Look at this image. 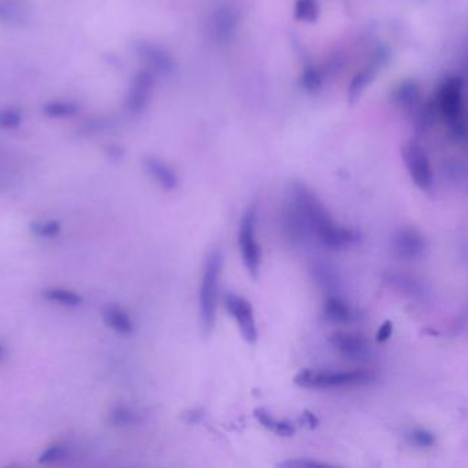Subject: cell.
<instances>
[{"label": "cell", "instance_id": "obj_1", "mask_svg": "<svg viewBox=\"0 0 468 468\" xmlns=\"http://www.w3.org/2000/svg\"><path fill=\"white\" fill-rule=\"evenodd\" d=\"M302 217L310 238L330 250H341L354 245L357 234L334 221L330 212L319 197L304 183L294 182L290 187L288 202Z\"/></svg>", "mask_w": 468, "mask_h": 468}, {"label": "cell", "instance_id": "obj_2", "mask_svg": "<svg viewBox=\"0 0 468 468\" xmlns=\"http://www.w3.org/2000/svg\"><path fill=\"white\" fill-rule=\"evenodd\" d=\"M223 271V253L214 249L206 258L199 286V320L204 334H210L216 321L217 297Z\"/></svg>", "mask_w": 468, "mask_h": 468}, {"label": "cell", "instance_id": "obj_3", "mask_svg": "<svg viewBox=\"0 0 468 468\" xmlns=\"http://www.w3.org/2000/svg\"><path fill=\"white\" fill-rule=\"evenodd\" d=\"M436 108L447 124L450 135L456 140H464L467 127L464 117V86L460 77H449L442 83L436 97Z\"/></svg>", "mask_w": 468, "mask_h": 468}, {"label": "cell", "instance_id": "obj_4", "mask_svg": "<svg viewBox=\"0 0 468 468\" xmlns=\"http://www.w3.org/2000/svg\"><path fill=\"white\" fill-rule=\"evenodd\" d=\"M375 379L367 371H315L302 369L294 376V383L304 389H338L368 384Z\"/></svg>", "mask_w": 468, "mask_h": 468}, {"label": "cell", "instance_id": "obj_5", "mask_svg": "<svg viewBox=\"0 0 468 468\" xmlns=\"http://www.w3.org/2000/svg\"><path fill=\"white\" fill-rule=\"evenodd\" d=\"M257 206L251 204L246 208L239 227V246L245 268L253 279L258 278L261 264V250L256 239Z\"/></svg>", "mask_w": 468, "mask_h": 468}, {"label": "cell", "instance_id": "obj_6", "mask_svg": "<svg viewBox=\"0 0 468 468\" xmlns=\"http://www.w3.org/2000/svg\"><path fill=\"white\" fill-rule=\"evenodd\" d=\"M402 158L406 171L421 191H431L434 187V173L426 150L416 140H408L402 147Z\"/></svg>", "mask_w": 468, "mask_h": 468}, {"label": "cell", "instance_id": "obj_7", "mask_svg": "<svg viewBox=\"0 0 468 468\" xmlns=\"http://www.w3.org/2000/svg\"><path fill=\"white\" fill-rule=\"evenodd\" d=\"M427 250L424 236L412 227H402L391 236V251L402 261H419Z\"/></svg>", "mask_w": 468, "mask_h": 468}, {"label": "cell", "instance_id": "obj_8", "mask_svg": "<svg viewBox=\"0 0 468 468\" xmlns=\"http://www.w3.org/2000/svg\"><path fill=\"white\" fill-rule=\"evenodd\" d=\"M224 302H225V308L230 312L231 317L239 325V330H241L243 339L247 343L254 345L258 339V331H257L251 304L247 299H245L243 297L232 294V293H228L224 297Z\"/></svg>", "mask_w": 468, "mask_h": 468}, {"label": "cell", "instance_id": "obj_9", "mask_svg": "<svg viewBox=\"0 0 468 468\" xmlns=\"http://www.w3.org/2000/svg\"><path fill=\"white\" fill-rule=\"evenodd\" d=\"M389 60H390V51L387 47H379L373 53V56L371 57L368 64L353 77V80L349 86V91H347L349 103L353 105L361 98V95L364 94L367 87L378 76L379 71H382L383 66L387 65Z\"/></svg>", "mask_w": 468, "mask_h": 468}, {"label": "cell", "instance_id": "obj_10", "mask_svg": "<svg viewBox=\"0 0 468 468\" xmlns=\"http://www.w3.org/2000/svg\"><path fill=\"white\" fill-rule=\"evenodd\" d=\"M331 346L350 361H368L372 357V346L367 338L357 332L336 331L330 336Z\"/></svg>", "mask_w": 468, "mask_h": 468}, {"label": "cell", "instance_id": "obj_11", "mask_svg": "<svg viewBox=\"0 0 468 468\" xmlns=\"http://www.w3.org/2000/svg\"><path fill=\"white\" fill-rule=\"evenodd\" d=\"M239 14L231 5H220L213 9L208 20L209 35L219 43L230 42L238 29Z\"/></svg>", "mask_w": 468, "mask_h": 468}, {"label": "cell", "instance_id": "obj_12", "mask_svg": "<svg viewBox=\"0 0 468 468\" xmlns=\"http://www.w3.org/2000/svg\"><path fill=\"white\" fill-rule=\"evenodd\" d=\"M154 83V73L149 69H142L134 76L125 101V108L131 114H140L146 110L153 94Z\"/></svg>", "mask_w": 468, "mask_h": 468}, {"label": "cell", "instance_id": "obj_13", "mask_svg": "<svg viewBox=\"0 0 468 468\" xmlns=\"http://www.w3.org/2000/svg\"><path fill=\"white\" fill-rule=\"evenodd\" d=\"M135 51L151 72L169 76L175 71V61L172 56L158 45L150 42H138L135 45Z\"/></svg>", "mask_w": 468, "mask_h": 468}, {"label": "cell", "instance_id": "obj_14", "mask_svg": "<svg viewBox=\"0 0 468 468\" xmlns=\"http://www.w3.org/2000/svg\"><path fill=\"white\" fill-rule=\"evenodd\" d=\"M145 168L150 177L164 190L172 191L179 186V176L176 171L158 157L149 156L145 158Z\"/></svg>", "mask_w": 468, "mask_h": 468}, {"label": "cell", "instance_id": "obj_15", "mask_svg": "<svg viewBox=\"0 0 468 468\" xmlns=\"http://www.w3.org/2000/svg\"><path fill=\"white\" fill-rule=\"evenodd\" d=\"M383 279L390 287H393L398 293H401L405 297H409L412 299L420 301L427 294L423 283L420 280L412 278L410 275L401 273V272H386L383 275Z\"/></svg>", "mask_w": 468, "mask_h": 468}, {"label": "cell", "instance_id": "obj_16", "mask_svg": "<svg viewBox=\"0 0 468 468\" xmlns=\"http://www.w3.org/2000/svg\"><path fill=\"white\" fill-rule=\"evenodd\" d=\"M391 99L397 108L406 112L409 116L420 106L423 102L420 86L415 80L402 82L391 95Z\"/></svg>", "mask_w": 468, "mask_h": 468}, {"label": "cell", "instance_id": "obj_17", "mask_svg": "<svg viewBox=\"0 0 468 468\" xmlns=\"http://www.w3.org/2000/svg\"><path fill=\"white\" fill-rule=\"evenodd\" d=\"M323 313L327 320L339 324H347L357 319V312L341 297L330 294L324 302Z\"/></svg>", "mask_w": 468, "mask_h": 468}, {"label": "cell", "instance_id": "obj_18", "mask_svg": "<svg viewBox=\"0 0 468 468\" xmlns=\"http://www.w3.org/2000/svg\"><path fill=\"white\" fill-rule=\"evenodd\" d=\"M103 320L110 328L121 335H130L135 330L134 321L130 315L116 305H110L103 310Z\"/></svg>", "mask_w": 468, "mask_h": 468}, {"label": "cell", "instance_id": "obj_19", "mask_svg": "<svg viewBox=\"0 0 468 468\" xmlns=\"http://www.w3.org/2000/svg\"><path fill=\"white\" fill-rule=\"evenodd\" d=\"M310 272L317 286L321 287L328 294H334L339 288V284H341L339 276L331 265L324 264V262H316L312 265Z\"/></svg>", "mask_w": 468, "mask_h": 468}, {"label": "cell", "instance_id": "obj_20", "mask_svg": "<svg viewBox=\"0 0 468 468\" xmlns=\"http://www.w3.org/2000/svg\"><path fill=\"white\" fill-rule=\"evenodd\" d=\"M436 105H434L432 101L421 102L420 106L410 114L412 123L415 127V131L417 134H424L428 130H431L436 120Z\"/></svg>", "mask_w": 468, "mask_h": 468}, {"label": "cell", "instance_id": "obj_21", "mask_svg": "<svg viewBox=\"0 0 468 468\" xmlns=\"http://www.w3.org/2000/svg\"><path fill=\"white\" fill-rule=\"evenodd\" d=\"M254 416L265 428H268L269 431H272L280 436H291L295 431L291 421L276 419L264 408H257L254 410Z\"/></svg>", "mask_w": 468, "mask_h": 468}, {"label": "cell", "instance_id": "obj_22", "mask_svg": "<svg viewBox=\"0 0 468 468\" xmlns=\"http://www.w3.org/2000/svg\"><path fill=\"white\" fill-rule=\"evenodd\" d=\"M442 175L443 179L456 188H464L467 186V165L460 160H447L442 167Z\"/></svg>", "mask_w": 468, "mask_h": 468}, {"label": "cell", "instance_id": "obj_23", "mask_svg": "<svg viewBox=\"0 0 468 468\" xmlns=\"http://www.w3.org/2000/svg\"><path fill=\"white\" fill-rule=\"evenodd\" d=\"M25 10L24 8L13 2V0H3L0 2V23L9 25V27H17L23 25L25 23Z\"/></svg>", "mask_w": 468, "mask_h": 468}, {"label": "cell", "instance_id": "obj_24", "mask_svg": "<svg viewBox=\"0 0 468 468\" xmlns=\"http://www.w3.org/2000/svg\"><path fill=\"white\" fill-rule=\"evenodd\" d=\"M43 297L47 301L51 302H57L60 305L64 306H69V308H76L80 306L83 304V297L80 294H77L76 291L68 290V288H47L43 291Z\"/></svg>", "mask_w": 468, "mask_h": 468}, {"label": "cell", "instance_id": "obj_25", "mask_svg": "<svg viewBox=\"0 0 468 468\" xmlns=\"http://www.w3.org/2000/svg\"><path fill=\"white\" fill-rule=\"evenodd\" d=\"M79 105L72 101H51L43 106V113L50 119H66L77 114Z\"/></svg>", "mask_w": 468, "mask_h": 468}, {"label": "cell", "instance_id": "obj_26", "mask_svg": "<svg viewBox=\"0 0 468 468\" xmlns=\"http://www.w3.org/2000/svg\"><path fill=\"white\" fill-rule=\"evenodd\" d=\"M294 17L298 21L315 24L320 17V6L317 0H297L294 8Z\"/></svg>", "mask_w": 468, "mask_h": 468}, {"label": "cell", "instance_id": "obj_27", "mask_svg": "<svg viewBox=\"0 0 468 468\" xmlns=\"http://www.w3.org/2000/svg\"><path fill=\"white\" fill-rule=\"evenodd\" d=\"M324 77L323 73L313 65L305 66L301 77H299V86L309 94H316L323 88Z\"/></svg>", "mask_w": 468, "mask_h": 468}, {"label": "cell", "instance_id": "obj_28", "mask_svg": "<svg viewBox=\"0 0 468 468\" xmlns=\"http://www.w3.org/2000/svg\"><path fill=\"white\" fill-rule=\"evenodd\" d=\"M139 415L128 406H116L109 413V423L116 427L132 426L139 423Z\"/></svg>", "mask_w": 468, "mask_h": 468}, {"label": "cell", "instance_id": "obj_29", "mask_svg": "<svg viewBox=\"0 0 468 468\" xmlns=\"http://www.w3.org/2000/svg\"><path fill=\"white\" fill-rule=\"evenodd\" d=\"M23 124V114L14 108L0 109V128L16 130Z\"/></svg>", "mask_w": 468, "mask_h": 468}, {"label": "cell", "instance_id": "obj_30", "mask_svg": "<svg viewBox=\"0 0 468 468\" xmlns=\"http://www.w3.org/2000/svg\"><path fill=\"white\" fill-rule=\"evenodd\" d=\"M68 457V450L61 443L50 445L47 449L43 450V453L39 457V463L42 464H54L65 460Z\"/></svg>", "mask_w": 468, "mask_h": 468}, {"label": "cell", "instance_id": "obj_31", "mask_svg": "<svg viewBox=\"0 0 468 468\" xmlns=\"http://www.w3.org/2000/svg\"><path fill=\"white\" fill-rule=\"evenodd\" d=\"M410 443L419 447H430L435 443V435L426 428H415L408 434Z\"/></svg>", "mask_w": 468, "mask_h": 468}, {"label": "cell", "instance_id": "obj_32", "mask_svg": "<svg viewBox=\"0 0 468 468\" xmlns=\"http://www.w3.org/2000/svg\"><path fill=\"white\" fill-rule=\"evenodd\" d=\"M62 227L60 221H47V223H36L32 225V231L35 235L40 238H56L60 235Z\"/></svg>", "mask_w": 468, "mask_h": 468}, {"label": "cell", "instance_id": "obj_33", "mask_svg": "<svg viewBox=\"0 0 468 468\" xmlns=\"http://www.w3.org/2000/svg\"><path fill=\"white\" fill-rule=\"evenodd\" d=\"M278 467L282 468H321V467H330V464L327 463H320L316 460H310V458H291V460H286L283 463H279Z\"/></svg>", "mask_w": 468, "mask_h": 468}, {"label": "cell", "instance_id": "obj_34", "mask_svg": "<svg viewBox=\"0 0 468 468\" xmlns=\"http://www.w3.org/2000/svg\"><path fill=\"white\" fill-rule=\"evenodd\" d=\"M391 332H393V323L390 320H386L376 332V341L386 342L391 336Z\"/></svg>", "mask_w": 468, "mask_h": 468}, {"label": "cell", "instance_id": "obj_35", "mask_svg": "<svg viewBox=\"0 0 468 468\" xmlns=\"http://www.w3.org/2000/svg\"><path fill=\"white\" fill-rule=\"evenodd\" d=\"M302 417L305 419V423H306V424H309V427H310V428H315V427H317V424H319V419L316 417V415H315V413H312V412H309V410H305V412L302 413Z\"/></svg>", "mask_w": 468, "mask_h": 468}, {"label": "cell", "instance_id": "obj_36", "mask_svg": "<svg viewBox=\"0 0 468 468\" xmlns=\"http://www.w3.org/2000/svg\"><path fill=\"white\" fill-rule=\"evenodd\" d=\"M2 356H3V346L0 345V358H2Z\"/></svg>", "mask_w": 468, "mask_h": 468}]
</instances>
